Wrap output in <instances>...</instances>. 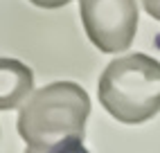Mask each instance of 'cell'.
<instances>
[{
  "instance_id": "3957f363",
  "label": "cell",
  "mask_w": 160,
  "mask_h": 153,
  "mask_svg": "<svg viewBox=\"0 0 160 153\" xmlns=\"http://www.w3.org/2000/svg\"><path fill=\"white\" fill-rule=\"evenodd\" d=\"M86 36L99 52L115 54L131 47L138 32L135 0H79Z\"/></svg>"
},
{
  "instance_id": "277c9868",
  "label": "cell",
  "mask_w": 160,
  "mask_h": 153,
  "mask_svg": "<svg viewBox=\"0 0 160 153\" xmlns=\"http://www.w3.org/2000/svg\"><path fill=\"white\" fill-rule=\"evenodd\" d=\"M2 90H0V108H16L32 92V70L16 59H2Z\"/></svg>"
},
{
  "instance_id": "8992f818",
  "label": "cell",
  "mask_w": 160,
  "mask_h": 153,
  "mask_svg": "<svg viewBox=\"0 0 160 153\" xmlns=\"http://www.w3.org/2000/svg\"><path fill=\"white\" fill-rule=\"evenodd\" d=\"M142 7H144V12L149 16L160 20V0H142Z\"/></svg>"
},
{
  "instance_id": "5b68a950",
  "label": "cell",
  "mask_w": 160,
  "mask_h": 153,
  "mask_svg": "<svg viewBox=\"0 0 160 153\" xmlns=\"http://www.w3.org/2000/svg\"><path fill=\"white\" fill-rule=\"evenodd\" d=\"M34 7H41V9H59L63 5L72 2V0H29Z\"/></svg>"
},
{
  "instance_id": "6da1fadb",
  "label": "cell",
  "mask_w": 160,
  "mask_h": 153,
  "mask_svg": "<svg viewBox=\"0 0 160 153\" xmlns=\"http://www.w3.org/2000/svg\"><path fill=\"white\" fill-rule=\"evenodd\" d=\"M90 97L74 81H54L36 90L18 113L25 153H88L83 146Z\"/></svg>"
},
{
  "instance_id": "7a4b0ae2",
  "label": "cell",
  "mask_w": 160,
  "mask_h": 153,
  "mask_svg": "<svg viewBox=\"0 0 160 153\" xmlns=\"http://www.w3.org/2000/svg\"><path fill=\"white\" fill-rule=\"evenodd\" d=\"M99 104L124 124H142L160 113V61L126 54L111 61L97 83Z\"/></svg>"
}]
</instances>
